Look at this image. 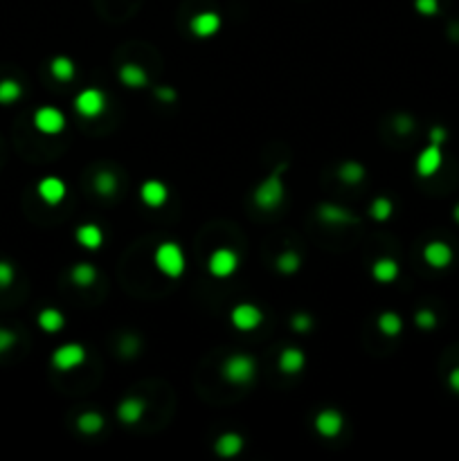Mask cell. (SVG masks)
I'll return each mask as SVG.
<instances>
[{"label": "cell", "mask_w": 459, "mask_h": 461, "mask_svg": "<svg viewBox=\"0 0 459 461\" xmlns=\"http://www.w3.org/2000/svg\"><path fill=\"white\" fill-rule=\"evenodd\" d=\"M284 174H286V165H277L275 172L268 178H263V180L257 185V189L252 191L255 205L263 209V212H272V209H277L281 205V200H284V193H286Z\"/></svg>", "instance_id": "obj_1"}, {"label": "cell", "mask_w": 459, "mask_h": 461, "mask_svg": "<svg viewBox=\"0 0 459 461\" xmlns=\"http://www.w3.org/2000/svg\"><path fill=\"white\" fill-rule=\"evenodd\" d=\"M153 263H156V268L163 274H167V277L178 279L185 272L187 259H185L183 248L176 244V241H165V244H160L156 248V252H153Z\"/></svg>", "instance_id": "obj_2"}, {"label": "cell", "mask_w": 459, "mask_h": 461, "mask_svg": "<svg viewBox=\"0 0 459 461\" xmlns=\"http://www.w3.org/2000/svg\"><path fill=\"white\" fill-rule=\"evenodd\" d=\"M221 376L232 385H246L257 376V360L248 353H235L225 358Z\"/></svg>", "instance_id": "obj_3"}, {"label": "cell", "mask_w": 459, "mask_h": 461, "mask_svg": "<svg viewBox=\"0 0 459 461\" xmlns=\"http://www.w3.org/2000/svg\"><path fill=\"white\" fill-rule=\"evenodd\" d=\"M75 110L84 119H95L106 110V95L99 88H86L75 97Z\"/></svg>", "instance_id": "obj_4"}, {"label": "cell", "mask_w": 459, "mask_h": 461, "mask_svg": "<svg viewBox=\"0 0 459 461\" xmlns=\"http://www.w3.org/2000/svg\"><path fill=\"white\" fill-rule=\"evenodd\" d=\"M237 268H239V255L235 252V250H230V248L214 250V252L209 255V259H207V270L216 279L232 277V274L237 272Z\"/></svg>", "instance_id": "obj_5"}, {"label": "cell", "mask_w": 459, "mask_h": 461, "mask_svg": "<svg viewBox=\"0 0 459 461\" xmlns=\"http://www.w3.org/2000/svg\"><path fill=\"white\" fill-rule=\"evenodd\" d=\"M86 362V349L79 342H66L52 353V367L59 371H72Z\"/></svg>", "instance_id": "obj_6"}, {"label": "cell", "mask_w": 459, "mask_h": 461, "mask_svg": "<svg viewBox=\"0 0 459 461\" xmlns=\"http://www.w3.org/2000/svg\"><path fill=\"white\" fill-rule=\"evenodd\" d=\"M230 322L239 331H255L263 322V313L259 306L250 302H241L230 311Z\"/></svg>", "instance_id": "obj_7"}, {"label": "cell", "mask_w": 459, "mask_h": 461, "mask_svg": "<svg viewBox=\"0 0 459 461\" xmlns=\"http://www.w3.org/2000/svg\"><path fill=\"white\" fill-rule=\"evenodd\" d=\"M34 126L45 135H56L66 128V115L54 106H41L34 113Z\"/></svg>", "instance_id": "obj_8"}, {"label": "cell", "mask_w": 459, "mask_h": 461, "mask_svg": "<svg viewBox=\"0 0 459 461\" xmlns=\"http://www.w3.org/2000/svg\"><path fill=\"white\" fill-rule=\"evenodd\" d=\"M441 165H444V151H441L439 144H428L425 149H421V153L416 156V174L421 178H432L439 172Z\"/></svg>", "instance_id": "obj_9"}, {"label": "cell", "mask_w": 459, "mask_h": 461, "mask_svg": "<svg viewBox=\"0 0 459 461\" xmlns=\"http://www.w3.org/2000/svg\"><path fill=\"white\" fill-rule=\"evenodd\" d=\"M313 425H316V432L320 436H325V439H333V436H338L342 432L344 416H342V412L329 407V410L318 412L316 418H313Z\"/></svg>", "instance_id": "obj_10"}, {"label": "cell", "mask_w": 459, "mask_h": 461, "mask_svg": "<svg viewBox=\"0 0 459 461\" xmlns=\"http://www.w3.org/2000/svg\"><path fill=\"white\" fill-rule=\"evenodd\" d=\"M455 252L446 241H430L428 246L423 248V261L434 270H444L453 263Z\"/></svg>", "instance_id": "obj_11"}, {"label": "cell", "mask_w": 459, "mask_h": 461, "mask_svg": "<svg viewBox=\"0 0 459 461\" xmlns=\"http://www.w3.org/2000/svg\"><path fill=\"white\" fill-rule=\"evenodd\" d=\"M66 182L61 180V178L56 176H47L43 178L41 182L36 185V193L38 198L43 200L45 205H59L63 203V198H66Z\"/></svg>", "instance_id": "obj_12"}, {"label": "cell", "mask_w": 459, "mask_h": 461, "mask_svg": "<svg viewBox=\"0 0 459 461\" xmlns=\"http://www.w3.org/2000/svg\"><path fill=\"white\" fill-rule=\"evenodd\" d=\"M189 29H191V34L198 38H209V36L219 34L221 16L216 12H200L189 21Z\"/></svg>", "instance_id": "obj_13"}, {"label": "cell", "mask_w": 459, "mask_h": 461, "mask_svg": "<svg viewBox=\"0 0 459 461\" xmlns=\"http://www.w3.org/2000/svg\"><path fill=\"white\" fill-rule=\"evenodd\" d=\"M140 200L151 209L163 207L169 200V187L163 180H147L140 187Z\"/></svg>", "instance_id": "obj_14"}, {"label": "cell", "mask_w": 459, "mask_h": 461, "mask_svg": "<svg viewBox=\"0 0 459 461\" xmlns=\"http://www.w3.org/2000/svg\"><path fill=\"white\" fill-rule=\"evenodd\" d=\"M304 365H306V355L302 349H297V346H286V349H281L279 358H277V369L286 376H297L304 369Z\"/></svg>", "instance_id": "obj_15"}, {"label": "cell", "mask_w": 459, "mask_h": 461, "mask_svg": "<svg viewBox=\"0 0 459 461\" xmlns=\"http://www.w3.org/2000/svg\"><path fill=\"white\" fill-rule=\"evenodd\" d=\"M144 412H147V401L138 399V396H128L117 405V418L126 425H135L142 421Z\"/></svg>", "instance_id": "obj_16"}, {"label": "cell", "mask_w": 459, "mask_h": 461, "mask_svg": "<svg viewBox=\"0 0 459 461\" xmlns=\"http://www.w3.org/2000/svg\"><path fill=\"white\" fill-rule=\"evenodd\" d=\"M318 218L329 225H349L356 223V216H353L347 207L336 205V203H322L318 205Z\"/></svg>", "instance_id": "obj_17"}, {"label": "cell", "mask_w": 459, "mask_h": 461, "mask_svg": "<svg viewBox=\"0 0 459 461\" xmlns=\"http://www.w3.org/2000/svg\"><path fill=\"white\" fill-rule=\"evenodd\" d=\"M244 446L246 441L239 432H223L219 439L214 441V452L223 459H232L244 450Z\"/></svg>", "instance_id": "obj_18"}, {"label": "cell", "mask_w": 459, "mask_h": 461, "mask_svg": "<svg viewBox=\"0 0 459 461\" xmlns=\"http://www.w3.org/2000/svg\"><path fill=\"white\" fill-rule=\"evenodd\" d=\"M75 239H77V244L86 250H99L104 244V230L97 223H84L77 228Z\"/></svg>", "instance_id": "obj_19"}, {"label": "cell", "mask_w": 459, "mask_h": 461, "mask_svg": "<svg viewBox=\"0 0 459 461\" xmlns=\"http://www.w3.org/2000/svg\"><path fill=\"white\" fill-rule=\"evenodd\" d=\"M399 261L392 257H381L376 259L374 265H372V277L378 281V284H392V281H397L399 277Z\"/></svg>", "instance_id": "obj_20"}, {"label": "cell", "mask_w": 459, "mask_h": 461, "mask_svg": "<svg viewBox=\"0 0 459 461\" xmlns=\"http://www.w3.org/2000/svg\"><path fill=\"white\" fill-rule=\"evenodd\" d=\"M117 77L126 88H133V91L135 88H144L149 84L147 70H144L142 66H138V63H124V66L117 70Z\"/></svg>", "instance_id": "obj_21"}, {"label": "cell", "mask_w": 459, "mask_h": 461, "mask_svg": "<svg viewBox=\"0 0 459 461\" xmlns=\"http://www.w3.org/2000/svg\"><path fill=\"white\" fill-rule=\"evenodd\" d=\"M50 72H52V77L56 79V82L68 84V82L75 79L77 66H75V61H72L70 56H54V59L50 61Z\"/></svg>", "instance_id": "obj_22"}, {"label": "cell", "mask_w": 459, "mask_h": 461, "mask_svg": "<svg viewBox=\"0 0 459 461\" xmlns=\"http://www.w3.org/2000/svg\"><path fill=\"white\" fill-rule=\"evenodd\" d=\"M36 322L45 333H59V331L66 327V318H63V313L59 309H43L38 313Z\"/></svg>", "instance_id": "obj_23"}, {"label": "cell", "mask_w": 459, "mask_h": 461, "mask_svg": "<svg viewBox=\"0 0 459 461\" xmlns=\"http://www.w3.org/2000/svg\"><path fill=\"white\" fill-rule=\"evenodd\" d=\"M72 284L79 288H91L95 281H97V268L93 263H77L75 268L70 270Z\"/></svg>", "instance_id": "obj_24"}, {"label": "cell", "mask_w": 459, "mask_h": 461, "mask_svg": "<svg viewBox=\"0 0 459 461\" xmlns=\"http://www.w3.org/2000/svg\"><path fill=\"white\" fill-rule=\"evenodd\" d=\"M378 329H381L383 335L397 338V335H401V331H403V318L394 311H385L378 315Z\"/></svg>", "instance_id": "obj_25"}, {"label": "cell", "mask_w": 459, "mask_h": 461, "mask_svg": "<svg viewBox=\"0 0 459 461\" xmlns=\"http://www.w3.org/2000/svg\"><path fill=\"white\" fill-rule=\"evenodd\" d=\"M365 167H362L360 163H356V160H347V163H342L340 169H338V178L344 182V185H358L365 180Z\"/></svg>", "instance_id": "obj_26"}, {"label": "cell", "mask_w": 459, "mask_h": 461, "mask_svg": "<svg viewBox=\"0 0 459 461\" xmlns=\"http://www.w3.org/2000/svg\"><path fill=\"white\" fill-rule=\"evenodd\" d=\"M102 427H104V416L99 412H82L77 418V430L86 436L102 432Z\"/></svg>", "instance_id": "obj_27"}, {"label": "cell", "mask_w": 459, "mask_h": 461, "mask_svg": "<svg viewBox=\"0 0 459 461\" xmlns=\"http://www.w3.org/2000/svg\"><path fill=\"white\" fill-rule=\"evenodd\" d=\"M23 97V86L16 79H0V104L12 106Z\"/></svg>", "instance_id": "obj_28"}, {"label": "cell", "mask_w": 459, "mask_h": 461, "mask_svg": "<svg viewBox=\"0 0 459 461\" xmlns=\"http://www.w3.org/2000/svg\"><path fill=\"white\" fill-rule=\"evenodd\" d=\"M93 187H95V191L99 193V196L110 198L113 193L117 191V176L113 172H99L97 176H95Z\"/></svg>", "instance_id": "obj_29"}, {"label": "cell", "mask_w": 459, "mask_h": 461, "mask_svg": "<svg viewBox=\"0 0 459 461\" xmlns=\"http://www.w3.org/2000/svg\"><path fill=\"white\" fill-rule=\"evenodd\" d=\"M275 265H277V270L281 274H295L297 270H300L302 259H300V255L295 252V250H284V252L277 257Z\"/></svg>", "instance_id": "obj_30"}, {"label": "cell", "mask_w": 459, "mask_h": 461, "mask_svg": "<svg viewBox=\"0 0 459 461\" xmlns=\"http://www.w3.org/2000/svg\"><path fill=\"white\" fill-rule=\"evenodd\" d=\"M394 214V203L390 198L385 196H378L372 200V205H369V216L374 218V221H388V218H392Z\"/></svg>", "instance_id": "obj_31"}, {"label": "cell", "mask_w": 459, "mask_h": 461, "mask_svg": "<svg viewBox=\"0 0 459 461\" xmlns=\"http://www.w3.org/2000/svg\"><path fill=\"white\" fill-rule=\"evenodd\" d=\"M414 324L419 329H434L437 327V313H434L432 309H419L416 315H414Z\"/></svg>", "instance_id": "obj_32"}, {"label": "cell", "mask_w": 459, "mask_h": 461, "mask_svg": "<svg viewBox=\"0 0 459 461\" xmlns=\"http://www.w3.org/2000/svg\"><path fill=\"white\" fill-rule=\"evenodd\" d=\"M291 327L295 333H309L313 329V318L309 313H295L291 318Z\"/></svg>", "instance_id": "obj_33"}, {"label": "cell", "mask_w": 459, "mask_h": 461, "mask_svg": "<svg viewBox=\"0 0 459 461\" xmlns=\"http://www.w3.org/2000/svg\"><path fill=\"white\" fill-rule=\"evenodd\" d=\"M14 277H16V270L10 261H3L0 259V288H10L14 284Z\"/></svg>", "instance_id": "obj_34"}, {"label": "cell", "mask_w": 459, "mask_h": 461, "mask_svg": "<svg viewBox=\"0 0 459 461\" xmlns=\"http://www.w3.org/2000/svg\"><path fill=\"white\" fill-rule=\"evenodd\" d=\"M414 7L421 16H434L439 12V0H414Z\"/></svg>", "instance_id": "obj_35"}, {"label": "cell", "mask_w": 459, "mask_h": 461, "mask_svg": "<svg viewBox=\"0 0 459 461\" xmlns=\"http://www.w3.org/2000/svg\"><path fill=\"white\" fill-rule=\"evenodd\" d=\"M14 344H16V335H14V331L5 329V327H0V353L10 351Z\"/></svg>", "instance_id": "obj_36"}, {"label": "cell", "mask_w": 459, "mask_h": 461, "mask_svg": "<svg viewBox=\"0 0 459 461\" xmlns=\"http://www.w3.org/2000/svg\"><path fill=\"white\" fill-rule=\"evenodd\" d=\"M156 97L163 104H174L178 99V93H176L172 86H160V88H156Z\"/></svg>", "instance_id": "obj_37"}, {"label": "cell", "mask_w": 459, "mask_h": 461, "mask_svg": "<svg viewBox=\"0 0 459 461\" xmlns=\"http://www.w3.org/2000/svg\"><path fill=\"white\" fill-rule=\"evenodd\" d=\"M394 128H397L401 135H405L414 128V119L410 115H399L397 119H394Z\"/></svg>", "instance_id": "obj_38"}, {"label": "cell", "mask_w": 459, "mask_h": 461, "mask_svg": "<svg viewBox=\"0 0 459 461\" xmlns=\"http://www.w3.org/2000/svg\"><path fill=\"white\" fill-rule=\"evenodd\" d=\"M446 140H448V131L444 126H432L430 128V142L432 144H439V147H441Z\"/></svg>", "instance_id": "obj_39"}, {"label": "cell", "mask_w": 459, "mask_h": 461, "mask_svg": "<svg viewBox=\"0 0 459 461\" xmlns=\"http://www.w3.org/2000/svg\"><path fill=\"white\" fill-rule=\"evenodd\" d=\"M448 385H450V390H453L455 394H459V367H455L448 374Z\"/></svg>", "instance_id": "obj_40"}, {"label": "cell", "mask_w": 459, "mask_h": 461, "mask_svg": "<svg viewBox=\"0 0 459 461\" xmlns=\"http://www.w3.org/2000/svg\"><path fill=\"white\" fill-rule=\"evenodd\" d=\"M453 218H455V221L459 223V203H457V205H455V209H453Z\"/></svg>", "instance_id": "obj_41"}]
</instances>
